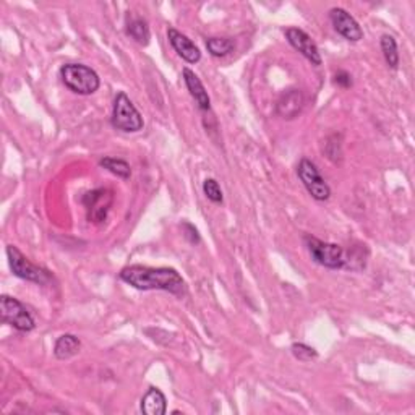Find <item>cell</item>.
Here are the masks:
<instances>
[{"mask_svg":"<svg viewBox=\"0 0 415 415\" xmlns=\"http://www.w3.org/2000/svg\"><path fill=\"white\" fill-rule=\"evenodd\" d=\"M118 277L138 291H166L177 297L187 294L184 277L172 268H150L143 265H132L123 268Z\"/></svg>","mask_w":415,"mask_h":415,"instance_id":"obj_1","label":"cell"},{"mask_svg":"<svg viewBox=\"0 0 415 415\" xmlns=\"http://www.w3.org/2000/svg\"><path fill=\"white\" fill-rule=\"evenodd\" d=\"M60 78L72 93L79 96H89L101 87L99 75L93 68L83 64H65L60 67Z\"/></svg>","mask_w":415,"mask_h":415,"instance_id":"obj_2","label":"cell"},{"mask_svg":"<svg viewBox=\"0 0 415 415\" xmlns=\"http://www.w3.org/2000/svg\"><path fill=\"white\" fill-rule=\"evenodd\" d=\"M305 247L309 250L310 258L315 261L316 265L323 266L328 270H343L348 266V257L343 247L338 243H329L323 242L320 238L314 236H305L304 237Z\"/></svg>","mask_w":415,"mask_h":415,"instance_id":"obj_3","label":"cell"},{"mask_svg":"<svg viewBox=\"0 0 415 415\" xmlns=\"http://www.w3.org/2000/svg\"><path fill=\"white\" fill-rule=\"evenodd\" d=\"M111 122L114 128L122 130L125 133H136L145 127L143 117H141L138 109H136L133 102L130 101V98L123 91L117 93L116 99H114Z\"/></svg>","mask_w":415,"mask_h":415,"instance_id":"obj_4","label":"cell"},{"mask_svg":"<svg viewBox=\"0 0 415 415\" xmlns=\"http://www.w3.org/2000/svg\"><path fill=\"white\" fill-rule=\"evenodd\" d=\"M7 257H9V265L11 272L20 280L30 281L34 284H48L50 281V275L45 270L39 268V266L33 265L30 260H28L25 255H23L18 248L13 245L7 247Z\"/></svg>","mask_w":415,"mask_h":415,"instance_id":"obj_5","label":"cell"},{"mask_svg":"<svg viewBox=\"0 0 415 415\" xmlns=\"http://www.w3.org/2000/svg\"><path fill=\"white\" fill-rule=\"evenodd\" d=\"M297 175L300 182H302L306 192L310 193L311 198H315L316 201H326L331 197V189L326 184V180L323 179L320 170L315 166L310 159L304 157L297 166Z\"/></svg>","mask_w":415,"mask_h":415,"instance_id":"obj_6","label":"cell"},{"mask_svg":"<svg viewBox=\"0 0 415 415\" xmlns=\"http://www.w3.org/2000/svg\"><path fill=\"white\" fill-rule=\"evenodd\" d=\"M0 310H2L0 311L2 314V321L13 326L15 329H18L21 333H30L36 326L34 318L26 310V306L20 300L10 297V295H2V299H0Z\"/></svg>","mask_w":415,"mask_h":415,"instance_id":"obj_7","label":"cell"},{"mask_svg":"<svg viewBox=\"0 0 415 415\" xmlns=\"http://www.w3.org/2000/svg\"><path fill=\"white\" fill-rule=\"evenodd\" d=\"M112 201H114V195L111 190L98 189V190L88 192L87 195L83 197V204L88 211L89 223H93V224L104 223V221L107 219V214H109Z\"/></svg>","mask_w":415,"mask_h":415,"instance_id":"obj_8","label":"cell"},{"mask_svg":"<svg viewBox=\"0 0 415 415\" xmlns=\"http://www.w3.org/2000/svg\"><path fill=\"white\" fill-rule=\"evenodd\" d=\"M329 20H331L334 30H336L341 36L348 39L350 43H359L363 38V31L354 16H352L348 10L334 7L329 10Z\"/></svg>","mask_w":415,"mask_h":415,"instance_id":"obj_9","label":"cell"},{"mask_svg":"<svg viewBox=\"0 0 415 415\" xmlns=\"http://www.w3.org/2000/svg\"><path fill=\"white\" fill-rule=\"evenodd\" d=\"M286 38L289 44H291L295 50H299L306 60H310L311 64L316 67L321 65L320 49H318L314 39H311L304 30H300V28H287Z\"/></svg>","mask_w":415,"mask_h":415,"instance_id":"obj_10","label":"cell"},{"mask_svg":"<svg viewBox=\"0 0 415 415\" xmlns=\"http://www.w3.org/2000/svg\"><path fill=\"white\" fill-rule=\"evenodd\" d=\"M167 39L175 52H177L187 64H198V62L201 60V52L200 49H198V45L193 43L190 38H187L185 34L175 30V28H169Z\"/></svg>","mask_w":415,"mask_h":415,"instance_id":"obj_11","label":"cell"},{"mask_svg":"<svg viewBox=\"0 0 415 415\" xmlns=\"http://www.w3.org/2000/svg\"><path fill=\"white\" fill-rule=\"evenodd\" d=\"M184 82L187 89L190 91L192 98L195 99L197 106L204 112L211 109V99H209L208 91L201 83V79L195 75V72H192L190 68H184Z\"/></svg>","mask_w":415,"mask_h":415,"instance_id":"obj_12","label":"cell"},{"mask_svg":"<svg viewBox=\"0 0 415 415\" xmlns=\"http://www.w3.org/2000/svg\"><path fill=\"white\" fill-rule=\"evenodd\" d=\"M304 107V96L299 89H289L281 96V99L277 101V114L282 118H295L302 111Z\"/></svg>","mask_w":415,"mask_h":415,"instance_id":"obj_13","label":"cell"},{"mask_svg":"<svg viewBox=\"0 0 415 415\" xmlns=\"http://www.w3.org/2000/svg\"><path fill=\"white\" fill-rule=\"evenodd\" d=\"M167 409L166 396L161 389L150 388L141 399V412L145 415H164Z\"/></svg>","mask_w":415,"mask_h":415,"instance_id":"obj_14","label":"cell"},{"mask_svg":"<svg viewBox=\"0 0 415 415\" xmlns=\"http://www.w3.org/2000/svg\"><path fill=\"white\" fill-rule=\"evenodd\" d=\"M79 349H82V341H79L75 334H62V336L55 341L54 345V355L59 360H68L75 357Z\"/></svg>","mask_w":415,"mask_h":415,"instance_id":"obj_15","label":"cell"},{"mask_svg":"<svg viewBox=\"0 0 415 415\" xmlns=\"http://www.w3.org/2000/svg\"><path fill=\"white\" fill-rule=\"evenodd\" d=\"M127 34L132 36L135 41L141 45L150 44L151 39L150 26H148V23L143 18H140V16H133V18L127 23Z\"/></svg>","mask_w":415,"mask_h":415,"instance_id":"obj_16","label":"cell"},{"mask_svg":"<svg viewBox=\"0 0 415 415\" xmlns=\"http://www.w3.org/2000/svg\"><path fill=\"white\" fill-rule=\"evenodd\" d=\"M380 45H382V52L388 64L393 70L399 67V52H397V43L393 36L389 34H383L382 39H380Z\"/></svg>","mask_w":415,"mask_h":415,"instance_id":"obj_17","label":"cell"},{"mask_svg":"<svg viewBox=\"0 0 415 415\" xmlns=\"http://www.w3.org/2000/svg\"><path fill=\"white\" fill-rule=\"evenodd\" d=\"M99 166L104 167L106 170H109L111 174L117 175L121 179H130L132 175V169H130V164L123 159H117V157H102L99 161Z\"/></svg>","mask_w":415,"mask_h":415,"instance_id":"obj_18","label":"cell"},{"mask_svg":"<svg viewBox=\"0 0 415 415\" xmlns=\"http://www.w3.org/2000/svg\"><path fill=\"white\" fill-rule=\"evenodd\" d=\"M236 48V43L231 38H208L206 49L213 57L229 55Z\"/></svg>","mask_w":415,"mask_h":415,"instance_id":"obj_19","label":"cell"},{"mask_svg":"<svg viewBox=\"0 0 415 415\" xmlns=\"http://www.w3.org/2000/svg\"><path fill=\"white\" fill-rule=\"evenodd\" d=\"M203 192L209 201H213L216 204H221L224 201L223 190H221L219 184L214 179H206L203 182Z\"/></svg>","mask_w":415,"mask_h":415,"instance_id":"obj_20","label":"cell"},{"mask_svg":"<svg viewBox=\"0 0 415 415\" xmlns=\"http://www.w3.org/2000/svg\"><path fill=\"white\" fill-rule=\"evenodd\" d=\"M291 352H292V355L295 357V359L300 360V362H311L318 357V352L314 348H310V345L302 344V343L292 344Z\"/></svg>","mask_w":415,"mask_h":415,"instance_id":"obj_21","label":"cell"},{"mask_svg":"<svg viewBox=\"0 0 415 415\" xmlns=\"http://www.w3.org/2000/svg\"><path fill=\"white\" fill-rule=\"evenodd\" d=\"M182 227H184V231H185L187 240H189L190 243H193V245L200 243L201 238H200V234H198V231H197L195 226H192L190 223H185Z\"/></svg>","mask_w":415,"mask_h":415,"instance_id":"obj_22","label":"cell"},{"mask_svg":"<svg viewBox=\"0 0 415 415\" xmlns=\"http://www.w3.org/2000/svg\"><path fill=\"white\" fill-rule=\"evenodd\" d=\"M334 83L338 84L341 88H350L352 87V77L349 75L348 72L341 70L336 73V77H334Z\"/></svg>","mask_w":415,"mask_h":415,"instance_id":"obj_23","label":"cell"}]
</instances>
